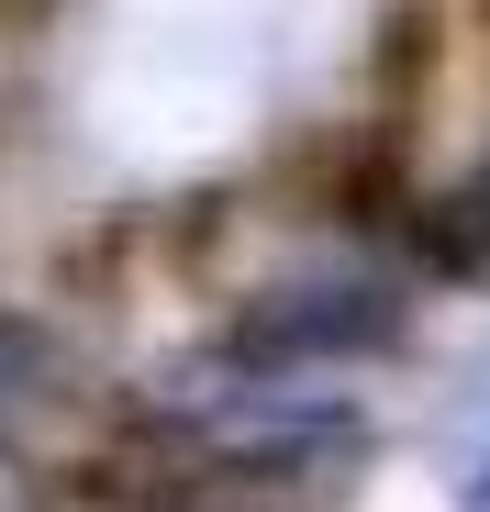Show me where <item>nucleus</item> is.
Instances as JSON below:
<instances>
[{"instance_id":"f257e3e1","label":"nucleus","mask_w":490,"mask_h":512,"mask_svg":"<svg viewBox=\"0 0 490 512\" xmlns=\"http://www.w3.org/2000/svg\"><path fill=\"white\" fill-rule=\"evenodd\" d=\"M457 501L490 512V423H479V446H468V468H457Z\"/></svg>"}]
</instances>
